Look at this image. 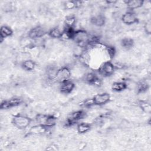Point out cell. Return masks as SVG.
Segmentation results:
<instances>
[{
	"mask_svg": "<svg viewBox=\"0 0 151 151\" xmlns=\"http://www.w3.org/2000/svg\"><path fill=\"white\" fill-rule=\"evenodd\" d=\"M125 4L130 11L134 10L142 7L144 4V1L142 0H129L125 1Z\"/></svg>",
	"mask_w": 151,
	"mask_h": 151,
	"instance_id": "13",
	"label": "cell"
},
{
	"mask_svg": "<svg viewBox=\"0 0 151 151\" xmlns=\"http://www.w3.org/2000/svg\"><path fill=\"white\" fill-rule=\"evenodd\" d=\"M134 40L131 38H123L120 41L121 46L126 49V50H129L132 48L134 45Z\"/></svg>",
	"mask_w": 151,
	"mask_h": 151,
	"instance_id": "18",
	"label": "cell"
},
{
	"mask_svg": "<svg viewBox=\"0 0 151 151\" xmlns=\"http://www.w3.org/2000/svg\"><path fill=\"white\" fill-rule=\"evenodd\" d=\"M35 119L38 125L45 129L53 127L57 121V117L53 115L40 113L37 114Z\"/></svg>",
	"mask_w": 151,
	"mask_h": 151,
	"instance_id": "1",
	"label": "cell"
},
{
	"mask_svg": "<svg viewBox=\"0 0 151 151\" xmlns=\"http://www.w3.org/2000/svg\"><path fill=\"white\" fill-rule=\"evenodd\" d=\"M22 103V99L19 97H13L9 100H4L1 103V109H8L17 107Z\"/></svg>",
	"mask_w": 151,
	"mask_h": 151,
	"instance_id": "8",
	"label": "cell"
},
{
	"mask_svg": "<svg viewBox=\"0 0 151 151\" xmlns=\"http://www.w3.org/2000/svg\"><path fill=\"white\" fill-rule=\"evenodd\" d=\"M122 21L124 24L128 25L139 22V19L136 15L132 11L124 13L122 17Z\"/></svg>",
	"mask_w": 151,
	"mask_h": 151,
	"instance_id": "9",
	"label": "cell"
},
{
	"mask_svg": "<svg viewBox=\"0 0 151 151\" xmlns=\"http://www.w3.org/2000/svg\"><path fill=\"white\" fill-rule=\"evenodd\" d=\"M71 76V72L69 67L67 66L62 67L57 71L55 81L59 83L67 80H70Z\"/></svg>",
	"mask_w": 151,
	"mask_h": 151,
	"instance_id": "6",
	"label": "cell"
},
{
	"mask_svg": "<svg viewBox=\"0 0 151 151\" xmlns=\"http://www.w3.org/2000/svg\"><path fill=\"white\" fill-rule=\"evenodd\" d=\"M127 87V85L126 83L124 81H116L114 82L111 85V89L116 92H120Z\"/></svg>",
	"mask_w": 151,
	"mask_h": 151,
	"instance_id": "16",
	"label": "cell"
},
{
	"mask_svg": "<svg viewBox=\"0 0 151 151\" xmlns=\"http://www.w3.org/2000/svg\"><path fill=\"white\" fill-rule=\"evenodd\" d=\"M144 29L146 34H150L151 32V22L150 21H147L144 25Z\"/></svg>",
	"mask_w": 151,
	"mask_h": 151,
	"instance_id": "26",
	"label": "cell"
},
{
	"mask_svg": "<svg viewBox=\"0 0 151 151\" xmlns=\"http://www.w3.org/2000/svg\"><path fill=\"white\" fill-rule=\"evenodd\" d=\"M86 113L83 110H77L70 113L65 122V126H71L77 123L80 120L84 119Z\"/></svg>",
	"mask_w": 151,
	"mask_h": 151,
	"instance_id": "5",
	"label": "cell"
},
{
	"mask_svg": "<svg viewBox=\"0 0 151 151\" xmlns=\"http://www.w3.org/2000/svg\"><path fill=\"white\" fill-rule=\"evenodd\" d=\"M76 22V18L74 16H68L65 18L64 20L65 27L73 28V26L75 25Z\"/></svg>",
	"mask_w": 151,
	"mask_h": 151,
	"instance_id": "23",
	"label": "cell"
},
{
	"mask_svg": "<svg viewBox=\"0 0 151 151\" xmlns=\"http://www.w3.org/2000/svg\"><path fill=\"white\" fill-rule=\"evenodd\" d=\"M82 2L76 1H68L64 2V5L67 9H71L75 8H77L81 6Z\"/></svg>",
	"mask_w": 151,
	"mask_h": 151,
	"instance_id": "22",
	"label": "cell"
},
{
	"mask_svg": "<svg viewBox=\"0 0 151 151\" xmlns=\"http://www.w3.org/2000/svg\"><path fill=\"white\" fill-rule=\"evenodd\" d=\"M115 70L114 65L110 61H104L100 66L98 69V73L99 75L108 77L112 76L114 74Z\"/></svg>",
	"mask_w": 151,
	"mask_h": 151,
	"instance_id": "4",
	"label": "cell"
},
{
	"mask_svg": "<svg viewBox=\"0 0 151 151\" xmlns=\"http://www.w3.org/2000/svg\"><path fill=\"white\" fill-rule=\"evenodd\" d=\"M105 50L108 54V55L110 59H112L116 54V50L112 46H105Z\"/></svg>",
	"mask_w": 151,
	"mask_h": 151,
	"instance_id": "25",
	"label": "cell"
},
{
	"mask_svg": "<svg viewBox=\"0 0 151 151\" xmlns=\"http://www.w3.org/2000/svg\"><path fill=\"white\" fill-rule=\"evenodd\" d=\"M12 34H13V31L10 27L6 25L2 26L0 29L1 42H2L5 38L11 36Z\"/></svg>",
	"mask_w": 151,
	"mask_h": 151,
	"instance_id": "15",
	"label": "cell"
},
{
	"mask_svg": "<svg viewBox=\"0 0 151 151\" xmlns=\"http://www.w3.org/2000/svg\"><path fill=\"white\" fill-rule=\"evenodd\" d=\"M35 65H36L35 63L32 60H26L22 61L21 63L22 68L24 70L28 71H32L35 68Z\"/></svg>",
	"mask_w": 151,
	"mask_h": 151,
	"instance_id": "17",
	"label": "cell"
},
{
	"mask_svg": "<svg viewBox=\"0 0 151 151\" xmlns=\"http://www.w3.org/2000/svg\"><path fill=\"white\" fill-rule=\"evenodd\" d=\"M45 29L41 26H36L29 29L28 33V37L32 40L41 38L45 34Z\"/></svg>",
	"mask_w": 151,
	"mask_h": 151,
	"instance_id": "10",
	"label": "cell"
},
{
	"mask_svg": "<svg viewBox=\"0 0 151 151\" xmlns=\"http://www.w3.org/2000/svg\"><path fill=\"white\" fill-rule=\"evenodd\" d=\"M139 106L143 111L146 113H150L151 110L150 104L145 100H141L139 101Z\"/></svg>",
	"mask_w": 151,
	"mask_h": 151,
	"instance_id": "24",
	"label": "cell"
},
{
	"mask_svg": "<svg viewBox=\"0 0 151 151\" xmlns=\"http://www.w3.org/2000/svg\"><path fill=\"white\" fill-rule=\"evenodd\" d=\"M92 100L94 105L102 106L109 102L110 100V96L107 93L97 94L92 98Z\"/></svg>",
	"mask_w": 151,
	"mask_h": 151,
	"instance_id": "7",
	"label": "cell"
},
{
	"mask_svg": "<svg viewBox=\"0 0 151 151\" xmlns=\"http://www.w3.org/2000/svg\"><path fill=\"white\" fill-rule=\"evenodd\" d=\"M75 87V84L70 79L65 80L60 83L59 90L63 94H69L70 93Z\"/></svg>",
	"mask_w": 151,
	"mask_h": 151,
	"instance_id": "11",
	"label": "cell"
},
{
	"mask_svg": "<svg viewBox=\"0 0 151 151\" xmlns=\"http://www.w3.org/2000/svg\"><path fill=\"white\" fill-rule=\"evenodd\" d=\"M32 122V119L25 115L18 114L14 115L12 119V123L14 126L19 129L27 128Z\"/></svg>",
	"mask_w": 151,
	"mask_h": 151,
	"instance_id": "3",
	"label": "cell"
},
{
	"mask_svg": "<svg viewBox=\"0 0 151 151\" xmlns=\"http://www.w3.org/2000/svg\"><path fill=\"white\" fill-rule=\"evenodd\" d=\"M149 85L146 81H144V80L140 81L138 82L136 86L137 93L138 94L145 93L149 89Z\"/></svg>",
	"mask_w": 151,
	"mask_h": 151,
	"instance_id": "19",
	"label": "cell"
},
{
	"mask_svg": "<svg viewBox=\"0 0 151 151\" xmlns=\"http://www.w3.org/2000/svg\"><path fill=\"white\" fill-rule=\"evenodd\" d=\"M90 22L92 24L96 27H102L106 23L105 17L101 14H99L92 17L90 19Z\"/></svg>",
	"mask_w": 151,
	"mask_h": 151,
	"instance_id": "14",
	"label": "cell"
},
{
	"mask_svg": "<svg viewBox=\"0 0 151 151\" xmlns=\"http://www.w3.org/2000/svg\"><path fill=\"white\" fill-rule=\"evenodd\" d=\"M48 35L52 38H60L62 37L63 31H61L58 28L55 27L51 28L48 32Z\"/></svg>",
	"mask_w": 151,
	"mask_h": 151,
	"instance_id": "21",
	"label": "cell"
},
{
	"mask_svg": "<svg viewBox=\"0 0 151 151\" xmlns=\"http://www.w3.org/2000/svg\"><path fill=\"white\" fill-rule=\"evenodd\" d=\"M72 40L80 48L84 49L88 46L89 34L84 29H78L74 31Z\"/></svg>",
	"mask_w": 151,
	"mask_h": 151,
	"instance_id": "2",
	"label": "cell"
},
{
	"mask_svg": "<svg viewBox=\"0 0 151 151\" xmlns=\"http://www.w3.org/2000/svg\"><path fill=\"white\" fill-rule=\"evenodd\" d=\"M91 129V125L88 123H80L77 126V132L80 134L88 132Z\"/></svg>",
	"mask_w": 151,
	"mask_h": 151,
	"instance_id": "20",
	"label": "cell"
},
{
	"mask_svg": "<svg viewBox=\"0 0 151 151\" xmlns=\"http://www.w3.org/2000/svg\"><path fill=\"white\" fill-rule=\"evenodd\" d=\"M84 79L87 84L95 86H100L101 83V80L99 76L94 72H90L86 74Z\"/></svg>",
	"mask_w": 151,
	"mask_h": 151,
	"instance_id": "12",
	"label": "cell"
}]
</instances>
